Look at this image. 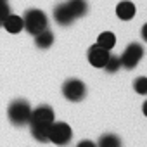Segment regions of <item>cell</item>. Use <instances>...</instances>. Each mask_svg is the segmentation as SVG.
Masks as SVG:
<instances>
[{
    "label": "cell",
    "instance_id": "1",
    "mask_svg": "<svg viewBox=\"0 0 147 147\" xmlns=\"http://www.w3.org/2000/svg\"><path fill=\"white\" fill-rule=\"evenodd\" d=\"M54 121H55V114L50 106H38L36 109H31L30 126H31L33 138L42 144L49 142V128Z\"/></svg>",
    "mask_w": 147,
    "mask_h": 147
},
{
    "label": "cell",
    "instance_id": "2",
    "mask_svg": "<svg viewBox=\"0 0 147 147\" xmlns=\"http://www.w3.org/2000/svg\"><path fill=\"white\" fill-rule=\"evenodd\" d=\"M49 28V19L47 14L40 9H30L23 16V30H26L30 35H36L43 30Z\"/></svg>",
    "mask_w": 147,
    "mask_h": 147
},
{
    "label": "cell",
    "instance_id": "3",
    "mask_svg": "<svg viewBox=\"0 0 147 147\" xmlns=\"http://www.w3.org/2000/svg\"><path fill=\"white\" fill-rule=\"evenodd\" d=\"M7 116L11 119V123L14 126H24L30 123V116H31V106L28 100L24 99H16L9 104L7 109Z\"/></svg>",
    "mask_w": 147,
    "mask_h": 147
},
{
    "label": "cell",
    "instance_id": "4",
    "mask_svg": "<svg viewBox=\"0 0 147 147\" xmlns=\"http://www.w3.org/2000/svg\"><path fill=\"white\" fill-rule=\"evenodd\" d=\"M73 138V130L64 121H54L49 128V142L55 145H66Z\"/></svg>",
    "mask_w": 147,
    "mask_h": 147
},
{
    "label": "cell",
    "instance_id": "5",
    "mask_svg": "<svg viewBox=\"0 0 147 147\" xmlns=\"http://www.w3.org/2000/svg\"><path fill=\"white\" fill-rule=\"evenodd\" d=\"M144 57V47L137 42H131L126 45V49L123 50L121 57H119V62H121V67L125 69H133L137 67V64L142 61Z\"/></svg>",
    "mask_w": 147,
    "mask_h": 147
},
{
    "label": "cell",
    "instance_id": "6",
    "mask_svg": "<svg viewBox=\"0 0 147 147\" xmlns=\"http://www.w3.org/2000/svg\"><path fill=\"white\" fill-rule=\"evenodd\" d=\"M62 95L69 102H80L87 95V87H85V83L82 80L71 78V80L64 82V85H62Z\"/></svg>",
    "mask_w": 147,
    "mask_h": 147
},
{
    "label": "cell",
    "instance_id": "7",
    "mask_svg": "<svg viewBox=\"0 0 147 147\" xmlns=\"http://www.w3.org/2000/svg\"><path fill=\"white\" fill-rule=\"evenodd\" d=\"M109 55H111V52H109L107 49L100 47L99 43L92 45V47L88 49V54H87V57H88V62H90L94 67H104V64L107 62Z\"/></svg>",
    "mask_w": 147,
    "mask_h": 147
},
{
    "label": "cell",
    "instance_id": "8",
    "mask_svg": "<svg viewBox=\"0 0 147 147\" xmlns=\"http://www.w3.org/2000/svg\"><path fill=\"white\" fill-rule=\"evenodd\" d=\"M54 19H55V23L59 26H71L73 23H75V16L71 14V11L66 5V2L64 4H57L54 7Z\"/></svg>",
    "mask_w": 147,
    "mask_h": 147
},
{
    "label": "cell",
    "instance_id": "9",
    "mask_svg": "<svg viewBox=\"0 0 147 147\" xmlns=\"http://www.w3.org/2000/svg\"><path fill=\"white\" fill-rule=\"evenodd\" d=\"M137 9H135V4L130 2V0H123V2H119L116 5V16L121 19V21H130L133 19Z\"/></svg>",
    "mask_w": 147,
    "mask_h": 147
},
{
    "label": "cell",
    "instance_id": "10",
    "mask_svg": "<svg viewBox=\"0 0 147 147\" xmlns=\"http://www.w3.org/2000/svg\"><path fill=\"white\" fill-rule=\"evenodd\" d=\"M66 5L69 7V11H71L73 16H75V19L83 18V16L88 12V4H87V0H67Z\"/></svg>",
    "mask_w": 147,
    "mask_h": 147
},
{
    "label": "cell",
    "instance_id": "11",
    "mask_svg": "<svg viewBox=\"0 0 147 147\" xmlns=\"http://www.w3.org/2000/svg\"><path fill=\"white\" fill-rule=\"evenodd\" d=\"M52 43H54V33H52L49 28L35 35V45H36L38 49L45 50V49H49Z\"/></svg>",
    "mask_w": 147,
    "mask_h": 147
},
{
    "label": "cell",
    "instance_id": "12",
    "mask_svg": "<svg viewBox=\"0 0 147 147\" xmlns=\"http://www.w3.org/2000/svg\"><path fill=\"white\" fill-rule=\"evenodd\" d=\"M9 33H19L21 30H23V18L21 16H16V14H9L7 16V19L4 21V24H2Z\"/></svg>",
    "mask_w": 147,
    "mask_h": 147
},
{
    "label": "cell",
    "instance_id": "13",
    "mask_svg": "<svg viewBox=\"0 0 147 147\" xmlns=\"http://www.w3.org/2000/svg\"><path fill=\"white\" fill-rule=\"evenodd\" d=\"M97 43H99L100 47L111 50V49L116 45V35H114L113 31H102V33L99 35V38H97Z\"/></svg>",
    "mask_w": 147,
    "mask_h": 147
},
{
    "label": "cell",
    "instance_id": "14",
    "mask_svg": "<svg viewBox=\"0 0 147 147\" xmlns=\"http://www.w3.org/2000/svg\"><path fill=\"white\" fill-rule=\"evenodd\" d=\"M97 145H100V147H119V145H121V140H119V137L114 135V133H104V135L99 138Z\"/></svg>",
    "mask_w": 147,
    "mask_h": 147
},
{
    "label": "cell",
    "instance_id": "15",
    "mask_svg": "<svg viewBox=\"0 0 147 147\" xmlns=\"http://www.w3.org/2000/svg\"><path fill=\"white\" fill-rule=\"evenodd\" d=\"M121 67V62H119V57L118 55H109V59H107V62L104 64V67L102 69H106L107 73H116L118 69Z\"/></svg>",
    "mask_w": 147,
    "mask_h": 147
},
{
    "label": "cell",
    "instance_id": "16",
    "mask_svg": "<svg viewBox=\"0 0 147 147\" xmlns=\"http://www.w3.org/2000/svg\"><path fill=\"white\" fill-rule=\"evenodd\" d=\"M133 90L138 95H147V76H138L133 82Z\"/></svg>",
    "mask_w": 147,
    "mask_h": 147
},
{
    "label": "cell",
    "instance_id": "17",
    "mask_svg": "<svg viewBox=\"0 0 147 147\" xmlns=\"http://www.w3.org/2000/svg\"><path fill=\"white\" fill-rule=\"evenodd\" d=\"M11 14V7L7 2H0V26L4 24V21L7 19V16Z\"/></svg>",
    "mask_w": 147,
    "mask_h": 147
},
{
    "label": "cell",
    "instance_id": "18",
    "mask_svg": "<svg viewBox=\"0 0 147 147\" xmlns=\"http://www.w3.org/2000/svg\"><path fill=\"white\" fill-rule=\"evenodd\" d=\"M78 145H80V147H94V145H97V144H94L92 140H82Z\"/></svg>",
    "mask_w": 147,
    "mask_h": 147
},
{
    "label": "cell",
    "instance_id": "19",
    "mask_svg": "<svg viewBox=\"0 0 147 147\" xmlns=\"http://www.w3.org/2000/svg\"><path fill=\"white\" fill-rule=\"evenodd\" d=\"M142 38H144V42L147 43V23L142 26Z\"/></svg>",
    "mask_w": 147,
    "mask_h": 147
},
{
    "label": "cell",
    "instance_id": "20",
    "mask_svg": "<svg viewBox=\"0 0 147 147\" xmlns=\"http://www.w3.org/2000/svg\"><path fill=\"white\" fill-rule=\"evenodd\" d=\"M142 113L147 116V100H145V102H144V106H142Z\"/></svg>",
    "mask_w": 147,
    "mask_h": 147
},
{
    "label": "cell",
    "instance_id": "21",
    "mask_svg": "<svg viewBox=\"0 0 147 147\" xmlns=\"http://www.w3.org/2000/svg\"><path fill=\"white\" fill-rule=\"evenodd\" d=\"M0 2H7V0H0Z\"/></svg>",
    "mask_w": 147,
    "mask_h": 147
}]
</instances>
